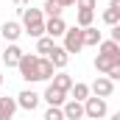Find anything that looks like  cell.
Listing matches in <instances>:
<instances>
[{"mask_svg": "<svg viewBox=\"0 0 120 120\" xmlns=\"http://www.w3.org/2000/svg\"><path fill=\"white\" fill-rule=\"evenodd\" d=\"M20 14H22V28L28 36H45V14H42V8H20Z\"/></svg>", "mask_w": 120, "mask_h": 120, "instance_id": "1", "label": "cell"}, {"mask_svg": "<svg viewBox=\"0 0 120 120\" xmlns=\"http://www.w3.org/2000/svg\"><path fill=\"white\" fill-rule=\"evenodd\" d=\"M67 53H78L81 48H84V31L78 28V25H73V28L64 31V45H61Z\"/></svg>", "mask_w": 120, "mask_h": 120, "instance_id": "2", "label": "cell"}, {"mask_svg": "<svg viewBox=\"0 0 120 120\" xmlns=\"http://www.w3.org/2000/svg\"><path fill=\"white\" fill-rule=\"evenodd\" d=\"M106 98H87L84 101V117L90 120H103V115H106Z\"/></svg>", "mask_w": 120, "mask_h": 120, "instance_id": "3", "label": "cell"}, {"mask_svg": "<svg viewBox=\"0 0 120 120\" xmlns=\"http://www.w3.org/2000/svg\"><path fill=\"white\" fill-rule=\"evenodd\" d=\"M36 59H39V56H34V53H22V56H20V64H17L20 75H22L28 84L36 81Z\"/></svg>", "mask_w": 120, "mask_h": 120, "instance_id": "4", "label": "cell"}, {"mask_svg": "<svg viewBox=\"0 0 120 120\" xmlns=\"http://www.w3.org/2000/svg\"><path fill=\"white\" fill-rule=\"evenodd\" d=\"M90 92H92V95H95V98H109V95L115 92V81H109L106 75H98V78L92 81Z\"/></svg>", "mask_w": 120, "mask_h": 120, "instance_id": "5", "label": "cell"}, {"mask_svg": "<svg viewBox=\"0 0 120 120\" xmlns=\"http://www.w3.org/2000/svg\"><path fill=\"white\" fill-rule=\"evenodd\" d=\"M14 101H17V106H20V109H25V112H34V109L39 106L42 95H36L34 90H22L20 95H17V98H14Z\"/></svg>", "mask_w": 120, "mask_h": 120, "instance_id": "6", "label": "cell"}, {"mask_svg": "<svg viewBox=\"0 0 120 120\" xmlns=\"http://www.w3.org/2000/svg\"><path fill=\"white\" fill-rule=\"evenodd\" d=\"M61 115H64V120H81L84 117V103H78V101H64L61 103Z\"/></svg>", "mask_w": 120, "mask_h": 120, "instance_id": "7", "label": "cell"}, {"mask_svg": "<svg viewBox=\"0 0 120 120\" xmlns=\"http://www.w3.org/2000/svg\"><path fill=\"white\" fill-rule=\"evenodd\" d=\"M0 34H3V39L11 45V42H17V39L22 36V25H20V22H14V20H6V22L0 25Z\"/></svg>", "mask_w": 120, "mask_h": 120, "instance_id": "8", "label": "cell"}, {"mask_svg": "<svg viewBox=\"0 0 120 120\" xmlns=\"http://www.w3.org/2000/svg\"><path fill=\"white\" fill-rule=\"evenodd\" d=\"M64 31H67V22H64L61 17H48V20H45V34H48L50 39L64 36Z\"/></svg>", "mask_w": 120, "mask_h": 120, "instance_id": "9", "label": "cell"}, {"mask_svg": "<svg viewBox=\"0 0 120 120\" xmlns=\"http://www.w3.org/2000/svg\"><path fill=\"white\" fill-rule=\"evenodd\" d=\"M20 56H22V50L17 48V42H11V45L3 50V56H0V64H6V67H17V64H20Z\"/></svg>", "mask_w": 120, "mask_h": 120, "instance_id": "10", "label": "cell"}, {"mask_svg": "<svg viewBox=\"0 0 120 120\" xmlns=\"http://www.w3.org/2000/svg\"><path fill=\"white\" fill-rule=\"evenodd\" d=\"M53 73H56V67H53L48 59H42V56L36 59V81H50Z\"/></svg>", "mask_w": 120, "mask_h": 120, "instance_id": "11", "label": "cell"}, {"mask_svg": "<svg viewBox=\"0 0 120 120\" xmlns=\"http://www.w3.org/2000/svg\"><path fill=\"white\" fill-rule=\"evenodd\" d=\"M48 61H50L53 67H59V70H61V67H67V61H70V53H67L64 48H59V45H56V48L48 53Z\"/></svg>", "mask_w": 120, "mask_h": 120, "instance_id": "12", "label": "cell"}, {"mask_svg": "<svg viewBox=\"0 0 120 120\" xmlns=\"http://www.w3.org/2000/svg\"><path fill=\"white\" fill-rule=\"evenodd\" d=\"M73 84H75V81H73V75H67V73H53V78H50V87H56V90H61V92H70Z\"/></svg>", "mask_w": 120, "mask_h": 120, "instance_id": "13", "label": "cell"}, {"mask_svg": "<svg viewBox=\"0 0 120 120\" xmlns=\"http://www.w3.org/2000/svg\"><path fill=\"white\" fill-rule=\"evenodd\" d=\"M112 67H120V59H115V56H95V70L98 73H109Z\"/></svg>", "mask_w": 120, "mask_h": 120, "instance_id": "14", "label": "cell"}, {"mask_svg": "<svg viewBox=\"0 0 120 120\" xmlns=\"http://www.w3.org/2000/svg\"><path fill=\"white\" fill-rule=\"evenodd\" d=\"M50 106H61L64 101H67V92H61V90H56V87H50L48 84V90H45V95H42Z\"/></svg>", "mask_w": 120, "mask_h": 120, "instance_id": "15", "label": "cell"}, {"mask_svg": "<svg viewBox=\"0 0 120 120\" xmlns=\"http://www.w3.org/2000/svg\"><path fill=\"white\" fill-rule=\"evenodd\" d=\"M14 112H17V101L14 98H0V120H11L14 117Z\"/></svg>", "mask_w": 120, "mask_h": 120, "instance_id": "16", "label": "cell"}, {"mask_svg": "<svg viewBox=\"0 0 120 120\" xmlns=\"http://www.w3.org/2000/svg\"><path fill=\"white\" fill-rule=\"evenodd\" d=\"M98 53H101V56H115V59H120V45L112 42V39H101Z\"/></svg>", "mask_w": 120, "mask_h": 120, "instance_id": "17", "label": "cell"}, {"mask_svg": "<svg viewBox=\"0 0 120 120\" xmlns=\"http://www.w3.org/2000/svg\"><path fill=\"white\" fill-rule=\"evenodd\" d=\"M84 31V48H98V45H101V39H103V36H101V31L98 28H81Z\"/></svg>", "mask_w": 120, "mask_h": 120, "instance_id": "18", "label": "cell"}, {"mask_svg": "<svg viewBox=\"0 0 120 120\" xmlns=\"http://www.w3.org/2000/svg\"><path fill=\"white\" fill-rule=\"evenodd\" d=\"M70 95H73V101L84 103V101L90 98V84H81V81H75V84L70 87Z\"/></svg>", "mask_w": 120, "mask_h": 120, "instance_id": "19", "label": "cell"}, {"mask_svg": "<svg viewBox=\"0 0 120 120\" xmlns=\"http://www.w3.org/2000/svg\"><path fill=\"white\" fill-rule=\"evenodd\" d=\"M53 48H56V42H53L50 36H39V39H36V53H39L42 59H48V53H50Z\"/></svg>", "mask_w": 120, "mask_h": 120, "instance_id": "20", "label": "cell"}, {"mask_svg": "<svg viewBox=\"0 0 120 120\" xmlns=\"http://www.w3.org/2000/svg\"><path fill=\"white\" fill-rule=\"evenodd\" d=\"M92 20H95V11H90V8H78V14H75V25H78V28H90Z\"/></svg>", "mask_w": 120, "mask_h": 120, "instance_id": "21", "label": "cell"}, {"mask_svg": "<svg viewBox=\"0 0 120 120\" xmlns=\"http://www.w3.org/2000/svg\"><path fill=\"white\" fill-rule=\"evenodd\" d=\"M61 8L59 0H45V6H42V14H48V17H61Z\"/></svg>", "mask_w": 120, "mask_h": 120, "instance_id": "22", "label": "cell"}, {"mask_svg": "<svg viewBox=\"0 0 120 120\" xmlns=\"http://www.w3.org/2000/svg\"><path fill=\"white\" fill-rule=\"evenodd\" d=\"M103 22H106L109 28L117 25V22H120V8H106V11H103Z\"/></svg>", "mask_w": 120, "mask_h": 120, "instance_id": "23", "label": "cell"}, {"mask_svg": "<svg viewBox=\"0 0 120 120\" xmlns=\"http://www.w3.org/2000/svg\"><path fill=\"white\" fill-rule=\"evenodd\" d=\"M45 120H64V115H61V106H50V109L45 112Z\"/></svg>", "mask_w": 120, "mask_h": 120, "instance_id": "24", "label": "cell"}, {"mask_svg": "<svg viewBox=\"0 0 120 120\" xmlns=\"http://www.w3.org/2000/svg\"><path fill=\"white\" fill-rule=\"evenodd\" d=\"M75 6H78V8H90V11H95V0H75Z\"/></svg>", "mask_w": 120, "mask_h": 120, "instance_id": "25", "label": "cell"}, {"mask_svg": "<svg viewBox=\"0 0 120 120\" xmlns=\"http://www.w3.org/2000/svg\"><path fill=\"white\" fill-rule=\"evenodd\" d=\"M59 6H61V8H67V6H75V0H59Z\"/></svg>", "mask_w": 120, "mask_h": 120, "instance_id": "26", "label": "cell"}, {"mask_svg": "<svg viewBox=\"0 0 120 120\" xmlns=\"http://www.w3.org/2000/svg\"><path fill=\"white\" fill-rule=\"evenodd\" d=\"M109 8H120V0H109Z\"/></svg>", "mask_w": 120, "mask_h": 120, "instance_id": "27", "label": "cell"}, {"mask_svg": "<svg viewBox=\"0 0 120 120\" xmlns=\"http://www.w3.org/2000/svg\"><path fill=\"white\" fill-rule=\"evenodd\" d=\"M14 3H17V6H20V8H22V6H28L31 0H14Z\"/></svg>", "mask_w": 120, "mask_h": 120, "instance_id": "28", "label": "cell"}, {"mask_svg": "<svg viewBox=\"0 0 120 120\" xmlns=\"http://www.w3.org/2000/svg\"><path fill=\"white\" fill-rule=\"evenodd\" d=\"M112 120H120V112H115V115H112Z\"/></svg>", "mask_w": 120, "mask_h": 120, "instance_id": "29", "label": "cell"}, {"mask_svg": "<svg viewBox=\"0 0 120 120\" xmlns=\"http://www.w3.org/2000/svg\"><path fill=\"white\" fill-rule=\"evenodd\" d=\"M0 87H3V75H0Z\"/></svg>", "mask_w": 120, "mask_h": 120, "instance_id": "30", "label": "cell"}]
</instances>
